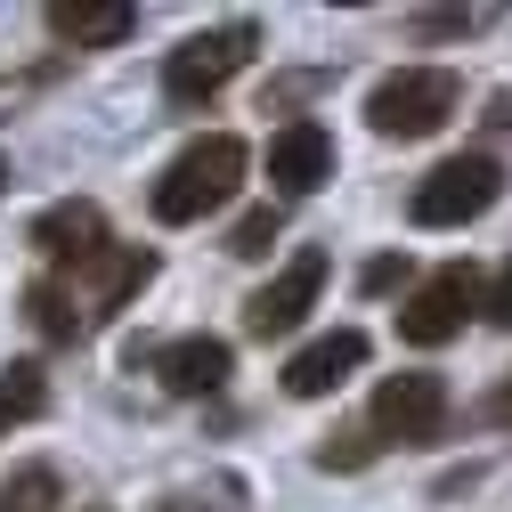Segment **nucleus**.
<instances>
[{
	"mask_svg": "<svg viewBox=\"0 0 512 512\" xmlns=\"http://www.w3.org/2000/svg\"><path fill=\"white\" fill-rule=\"evenodd\" d=\"M366 366V334L358 326H334V334H317L285 358V399H334L342 382Z\"/></svg>",
	"mask_w": 512,
	"mask_h": 512,
	"instance_id": "nucleus-8",
	"label": "nucleus"
},
{
	"mask_svg": "<svg viewBox=\"0 0 512 512\" xmlns=\"http://www.w3.org/2000/svg\"><path fill=\"white\" fill-rule=\"evenodd\" d=\"M407 277V252H382V261H366V277H358V293H391Z\"/></svg>",
	"mask_w": 512,
	"mask_h": 512,
	"instance_id": "nucleus-22",
	"label": "nucleus"
},
{
	"mask_svg": "<svg viewBox=\"0 0 512 512\" xmlns=\"http://www.w3.org/2000/svg\"><path fill=\"white\" fill-rule=\"evenodd\" d=\"M269 179H277V196H317L334 179V131L326 122H285L269 139Z\"/></svg>",
	"mask_w": 512,
	"mask_h": 512,
	"instance_id": "nucleus-9",
	"label": "nucleus"
},
{
	"mask_svg": "<svg viewBox=\"0 0 512 512\" xmlns=\"http://www.w3.org/2000/svg\"><path fill=\"white\" fill-rule=\"evenodd\" d=\"M447 407H456V399H447V382L439 374H382V391H374V439H399V447H423V439H439L447 431Z\"/></svg>",
	"mask_w": 512,
	"mask_h": 512,
	"instance_id": "nucleus-7",
	"label": "nucleus"
},
{
	"mask_svg": "<svg viewBox=\"0 0 512 512\" xmlns=\"http://www.w3.org/2000/svg\"><path fill=\"white\" fill-rule=\"evenodd\" d=\"M496 196H504V163H496V155H447L439 171L415 179L407 212H415V228H464V220H480Z\"/></svg>",
	"mask_w": 512,
	"mask_h": 512,
	"instance_id": "nucleus-4",
	"label": "nucleus"
},
{
	"mask_svg": "<svg viewBox=\"0 0 512 512\" xmlns=\"http://www.w3.org/2000/svg\"><path fill=\"white\" fill-rule=\"evenodd\" d=\"M244 171H252V155H244V139H228V131H212V139H187L171 163H163V179H155V220L163 228H196L204 212H220L236 187H244Z\"/></svg>",
	"mask_w": 512,
	"mask_h": 512,
	"instance_id": "nucleus-1",
	"label": "nucleus"
},
{
	"mask_svg": "<svg viewBox=\"0 0 512 512\" xmlns=\"http://www.w3.org/2000/svg\"><path fill=\"white\" fill-rule=\"evenodd\" d=\"M374 456H382V439H374L366 423H350V431H334L326 447H317V464H326V472H366Z\"/></svg>",
	"mask_w": 512,
	"mask_h": 512,
	"instance_id": "nucleus-18",
	"label": "nucleus"
},
{
	"mask_svg": "<svg viewBox=\"0 0 512 512\" xmlns=\"http://www.w3.org/2000/svg\"><path fill=\"white\" fill-rule=\"evenodd\" d=\"M25 317H33L41 342H82V326H90V317L74 309V285H57V277L25 285Z\"/></svg>",
	"mask_w": 512,
	"mask_h": 512,
	"instance_id": "nucleus-14",
	"label": "nucleus"
},
{
	"mask_svg": "<svg viewBox=\"0 0 512 512\" xmlns=\"http://www.w3.org/2000/svg\"><path fill=\"white\" fill-rule=\"evenodd\" d=\"M480 317H488V326H512V261L480 285Z\"/></svg>",
	"mask_w": 512,
	"mask_h": 512,
	"instance_id": "nucleus-21",
	"label": "nucleus"
},
{
	"mask_svg": "<svg viewBox=\"0 0 512 512\" xmlns=\"http://www.w3.org/2000/svg\"><path fill=\"white\" fill-rule=\"evenodd\" d=\"M49 82H57V66H33V74H0V122H9V114H17L33 90H49Z\"/></svg>",
	"mask_w": 512,
	"mask_h": 512,
	"instance_id": "nucleus-20",
	"label": "nucleus"
},
{
	"mask_svg": "<svg viewBox=\"0 0 512 512\" xmlns=\"http://www.w3.org/2000/svg\"><path fill=\"white\" fill-rule=\"evenodd\" d=\"M480 25H488V9H415V17H407L415 41H464V33H480Z\"/></svg>",
	"mask_w": 512,
	"mask_h": 512,
	"instance_id": "nucleus-19",
	"label": "nucleus"
},
{
	"mask_svg": "<svg viewBox=\"0 0 512 512\" xmlns=\"http://www.w3.org/2000/svg\"><path fill=\"white\" fill-rule=\"evenodd\" d=\"M317 293H326V252H317V244H301L293 261H285L261 293H252V301H244V334H252V342H285L301 317L317 309Z\"/></svg>",
	"mask_w": 512,
	"mask_h": 512,
	"instance_id": "nucleus-6",
	"label": "nucleus"
},
{
	"mask_svg": "<svg viewBox=\"0 0 512 512\" xmlns=\"http://www.w3.org/2000/svg\"><path fill=\"white\" fill-rule=\"evenodd\" d=\"M0 512H57V472L49 464H17L0 480Z\"/></svg>",
	"mask_w": 512,
	"mask_h": 512,
	"instance_id": "nucleus-16",
	"label": "nucleus"
},
{
	"mask_svg": "<svg viewBox=\"0 0 512 512\" xmlns=\"http://www.w3.org/2000/svg\"><path fill=\"white\" fill-rule=\"evenodd\" d=\"M33 252H41V261H66V269H82L90 252H106V212H98L90 196L49 204V212L33 220Z\"/></svg>",
	"mask_w": 512,
	"mask_h": 512,
	"instance_id": "nucleus-11",
	"label": "nucleus"
},
{
	"mask_svg": "<svg viewBox=\"0 0 512 512\" xmlns=\"http://www.w3.org/2000/svg\"><path fill=\"white\" fill-rule=\"evenodd\" d=\"M0 187H9V163H0Z\"/></svg>",
	"mask_w": 512,
	"mask_h": 512,
	"instance_id": "nucleus-25",
	"label": "nucleus"
},
{
	"mask_svg": "<svg viewBox=\"0 0 512 512\" xmlns=\"http://www.w3.org/2000/svg\"><path fill=\"white\" fill-rule=\"evenodd\" d=\"M82 512H114V504H82Z\"/></svg>",
	"mask_w": 512,
	"mask_h": 512,
	"instance_id": "nucleus-24",
	"label": "nucleus"
},
{
	"mask_svg": "<svg viewBox=\"0 0 512 512\" xmlns=\"http://www.w3.org/2000/svg\"><path fill=\"white\" fill-rule=\"evenodd\" d=\"M228 366H236V358H228L220 334H179V342L155 350V382H163L171 399H212L220 382H228Z\"/></svg>",
	"mask_w": 512,
	"mask_h": 512,
	"instance_id": "nucleus-10",
	"label": "nucleus"
},
{
	"mask_svg": "<svg viewBox=\"0 0 512 512\" xmlns=\"http://www.w3.org/2000/svg\"><path fill=\"white\" fill-rule=\"evenodd\" d=\"M252 49H261V25H212V33H187V41L163 57V98H171V106H204V98H220V90L252 66Z\"/></svg>",
	"mask_w": 512,
	"mask_h": 512,
	"instance_id": "nucleus-3",
	"label": "nucleus"
},
{
	"mask_svg": "<svg viewBox=\"0 0 512 512\" xmlns=\"http://www.w3.org/2000/svg\"><path fill=\"white\" fill-rule=\"evenodd\" d=\"M472 309H480V269H472V261H447V269H431V277L407 293L399 342H407V350H439V342H456V334L472 326Z\"/></svg>",
	"mask_w": 512,
	"mask_h": 512,
	"instance_id": "nucleus-5",
	"label": "nucleus"
},
{
	"mask_svg": "<svg viewBox=\"0 0 512 512\" xmlns=\"http://www.w3.org/2000/svg\"><path fill=\"white\" fill-rule=\"evenodd\" d=\"M285 236V212L277 204H252L244 220H236V236H228V252H236V261H269V244Z\"/></svg>",
	"mask_w": 512,
	"mask_h": 512,
	"instance_id": "nucleus-17",
	"label": "nucleus"
},
{
	"mask_svg": "<svg viewBox=\"0 0 512 512\" xmlns=\"http://www.w3.org/2000/svg\"><path fill=\"white\" fill-rule=\"evenodd\" d=\"M49 33L74 41V49H114V41L139 33V9H131V0H57Z\"/></svg>",
	"mask_w": 512,
	"mask_h": 512,
	"instance_id": "nucleus-12",
	"label": "nucleus"
},
{
	"mask_svg": "<svg viewBox=\"0 0 512 512\" xmlns=\"http://www.w3.org/2000/svg\"><path fill=\"white\" fill-rule=\"evenodd\" d=\"M480 415H488V423H504V431H512V374H504V382H496V391H488V407H480Z\"/></svg>",
	"mask_w": 512,
	"mask_h": 512,
	"instance_id": "nucleus-23",
	"label": "nucleus"
},
{
	"mask_svg": "<svg viewBox=\"0 0 512 512\" xmlns=\"http://www.w3.org/2000/svg\"><path fill=\"white\" fill-rule=\"evenodd\" d=\"M82 277H90V301L98 309H122V301H139L155 285V252L147 244H106V252L82 261Z\"/></svg>",
	"mask_w": 512,
	"mask_h": 512,
	"instance_id": "nucleus-13",
	"label": "nucleus"
},
{
	"mask_svg": "<svg viewBox=\"0 0 512 512\" xmlns=\"http://www.w3.org/2000/svg\"><path fill=\"white\" fill-rule=\"evenodd\" d=\"M456 106H464V82L447 66H399V74H382L366 90V122L382 139H431Z\"/></svg>",
	"mask_w": 512,
	"mask_h": 512,
	"instance_id": "nucleus-2",
	"label": "nucleus"
},
{
	"mask_svg": "<svg viewBox=\"0 0 512 512\" xmlns=\"http://www.w3.org/2000/svg\"><path fill=\"white\" fill-rule=\"evenodd\" d=\"M33 415H49V374L33 358H17L9 374H0V439H9L17 423H33Z\"/></svg>",
	"mask_w": 512,
	"mask_h": 512,
	"instance_id": "nucleus-15",
	"label": "nucleus"
}]
</instances>
